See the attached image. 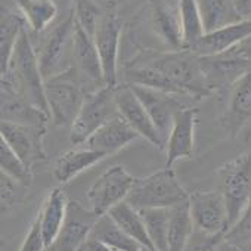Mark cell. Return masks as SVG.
I'll return each instance as SVG.
<instances>
[{"mask_svg":"<svg viewBox=\"0 0 251 251\" xmlns=\"http://www.w3.org/2000/svg\"><path fill=\"white\" fill-rule=\"evenodd\" d=\"M129 62L147 65L163 73L182 90V93L186 98L192 100H201L213 95L205 83V77L201 70L200 56L188 49H182V50L144 49Z\"/></svg>","mask_w":251,"mask_h":251,"instance_id":"cell-1","label":"cell"},{"mask_svg":"<svg viewBox=\"0 0 251 251\" xmlns=\"http://www.w3.org/2000/svg\"><path fill=\"white\" fill-rule=\"evenodd\" d=\"M2 80L9 81L31 103L50 115L45 95V78L39 67L37 52L31 43L27 28L21 33L15 45L8 73L2 75Z\"/></svg>","mask_w":251,"mask_h":251,"instance_id":"cell-2","label":"cell"},{"mask_svg":"<svg viewBox=\"0 0 251 251\" xmlns=\"http://www.w3.org/2000/svg\"><path fill=\"white\" fill-rule=\"evenodd\" d=\"M214 183L216 191L225 200L227 226L230 227L251 201V151L242 152L220 166L216 170Z\"/></svg>","mask_w":251,"mask_h":251,"instance_id":"cell-3","label":"cell"},{"mask_svg":"<svg viewBox=\"0 0 251 251\" xmlns=\"http://www.w3.org/2000/svg\"><path fill=\"white\" fill-rule=\"evenodd\" d=\"M189 200L173 169L158 170L147 177H138L126 202L133 208H172Z\"/></svg>","mask_w":251,"mask_h":251,"instance_id":"cell-4","label":"cell"},{"mask_svg":"<svg viewBox=\"0 0 251 251\" xmlns=\"http://www.w3.org/2000/svg\"><path fill=\"white\" fill-rule=\"evenodd\" d=\"M45 95L55 127L74 123L86 98V92L73 68L45 81Z\"/></svg>","mask_w":251,"mask_h":251,"instance_id":"cell-5","label":"cell"},{"mask_svg":"<svg viewBox=\"0 0 251 251\" xmlns=\"http://www.w3.org/2000/svg\"><path fill=\"white\" fill-rule=\"evenodd\" d=\"M75 17L73 9L68 17L53 27L36 49L39 67L45 81L71 68L74 49Z\"/></svg>","mask_w":251,"mask_h":251,"instance_id":"cell-6","label":"cell"},{"mask_svg":"<svg viewBox=\"0 0 251 251\" xmlns=\"http://www.w3.org/2000/svg\"><path fill=\"white\" fill-rule=\"evenodd\" d=\"M118 114L115 89L103 87L86 95L81 109L70 127V141L74 147L84 145L92 135Z\"/></svg>","mask_w":251,"mask_h":251,"instance_id":"cell-7","label":"cell"},{"mask_svg":"<svg viewBox=\"0 0 251 251\" xmlns=\"http://www.w3.org/2000/svg\"><path fill=\"white\" fill-rule=\"evenodd\" d=\"M138 177L121 166H112L105 170L87 191L90 210L98 216H105L120 202L126 201Z\"/></svg>","mask_w":251,"mask_h":251,"instance_id":"cell-8","label":"cell"},{"mask_svg":"<svg viewBox=\"0 0 251 251\" xmlns=\"http://www.w3.org/2000/svg\"><path fill=\"white\" fill-rule=\"evenodd\" d=\"M185 251H251V201L241 217L223 233L194 232Z\"/></svg>","mask_w":251,"mask_h":251,"instance_id":"cell-9","label":"cell"},{"mask_svg":"<svg viewBox=\"0 0 251 251\" xmlns=\"http://www.w3.org/2000/svg\"><path fill=\"white\" fill-rule=\"evenodd\" d=\"M71 68L74 70L86 95L106 87L100 56L98 53L95 42L89 34L84 33V30L77 23H75V33H74Z\"/></svg>","mask_w":251,"mask_h":251,"instance_id":"cell-10","label":"cell"},{"mask_svg":"<svg viewBox=\"0 0 251 251\" xmlns=\"http://www.w3.org/2000/svg\"><path fill=\"white\" fill-rule=\"evenodd\" d=\"M121 36V21L117 8L111 9L98 24L93 42L100 56L106 87L118 86V48Z\"/></svg>","mask_w":251,"mask_h":251,"instance_id":"cell-11","label":"cell"},{"mask_svg":"<svg viewBox=\"0 0 251 251\" xmlns=\"http://www.w3.org/2000/svg\"><path fill=\"white\" fill-rule=\"evenodd\" d=\"M189 211L195 232L217 235L227 230V208L219 191H197L189 194Z\"/></svg>","mask_w":251,"mask_h":251,"instance_id":"cell-12","label":"cell"},{"mask_svg":"<svg viewBox=\"0 0 251 251\" xmlns=\"http://www.w3.org/2000/svg\"><path fill=\"white\" fill-rule=\"evenodd\" d=\"M115 105L118 114L135 132H138L141 138L147 139L154 147L166 151V139L157 130L148 111L129 84H121L115 87Z\"/></svg>","mask_w":251,"mask_h":251,"instance_id":"cell-13","label":"cell"},{"mask_svg":"<svg viewBox=\"0 0 251 251\" xmlns=\"http://www.w3.org/2000/svg\"><path fill=\"white\" fill-rule=\"evenodd\" d=\"M46 130V127L0 121V138L30 169L48 158L43 148V138Z\"/></svg>","mask_w":251,"mask_h":251,"instance_id":"cell-14","label":"cell"},{"mask_svg":"<svg viewBox=\"0 0 251 251\" xmlns=\"http://www.w3.org/2000/svg\"><path fill=\"white\" fill-rule=\"evenodd\" d=\"M201 70L211 93L229 92L232 86L251 70V62L225 52L216 56H200Z\"/></svg>","mask_w":251,"mask_h":251,"instance_id":"cell-15","label":"cell"},{"mask_svg":"<svg viewBox=\"0 0 251 251\" xmlns=\"http://www.w3.org/2000/svg\"><path fill=\"white\" fill-rule=\"evenodd\" d=\"M197 120L198 108L195 106H185L176 112L166 145V167L173 169L176 161L194 157Z\"/></svg>","mask_w":251,"mask_h":251,"instance_id":"cell-16","label":"cell"},{"mask_svg":"<svg viewBox=\"0 0 251 251\" xmlns=\"http://www.w3.org/2000/svg\"><path fill=\"white\" fill-rule=\"evenodd\" d=\"M151 28L167 50L185 49L179 0H151Z\"/></svg>","mask_w":251,"mask_h":251,"instance_id":"cell-17","label":"cell"},{"mask_svg":"<svg viewBox=\"0 0 251 251\" xmlns=\"http://www.w3.org/2000/svg\"><path fill=\"white\" fill-rule=\"evenodd\" d=\"M98 219L99 217L92 210L70 200L64 227L56 241L46 251H78L89 239Z\"/></svg>","mask_w":251,"mask_h":251,"instance_id":"cell-18","label":"cell"},{"mask_svg":"<svg viewBox=\"0 0 251 251\" xmlns=\"http://www.w3.org/2000/svg\"><path fill=\"white\" fill-rule=\"evenodd\" d=\"M129 86L139 98V100L148 111L152 123L155 124L157 130L167 142L176 112L186 106L179 100L180 96L155 90L151 87H145V86H138V84H129Z\"/></svg>","mask_w":251,"mask_h":251,"instance_id":"cell-19","label":"cell"},{"mask_svg":"<svg viewBox=\"0 0 251 251\" xmlns=\"http://www.w3.org/2000/svg\"><path fill=\"white\" fill-rule=\"evenodd\" d=\"M2 95H0V114L2 121H9L24 126H36V127H48L50 115L31 103L23 96L9 81L2 80Z\"/></svg>","mask_w":251,"mask_h":251,"instance_id":"cell-20","label":"cell"},{"mask_svg":"<svg viewBox=\"0 0 251 251\" xmlns=\"http://www.w3.org/2000/svg\"><path fill=\"white\" fill-rule=\"evenodd\" d=\"M251 120V70L245 73L229 90V100L222 117L227 135L236 138Z\"/></svg>","mask_w":251,"mask_h":251,"instance_id":"cell-21","label":"cell"},{"mask_svg":"<svg viewBox=\"0 0 251 251\" xmlns=\"http://www.w3.org/2000/svg\"><path fill=\"white\" fill-rule=\"evenodd\" d=\"M138 138V132H135L130 126L124 121V118L117 114L106 124H103L99 130H96L92 138L84 144V147L103 154L105 157H111L120 152L123 148L135 142Z\"/></svg>","mask_w":251,"mask_h":251,"instance_id":"cell-22","label":"cell"},{"mask_svg":"<svg viewBox=\"0 0 251 251\" xmlns=\"http://www.w3.org/2000/svg\"><path fill=\"white\" fill-rule=\"evenodd\" d=\"M251 34V18L242 20L236 24L205 33L191 49L198 56H216L225 53L241 43Z\"/></svg>","mask_w":251,"mask_h":251,"instance_id":"cell-23","label":"cell"},{"mask_svg":"<svg viewBox=\"0 0 251 251\" xmlns=\"http://www.w3.org/2000/svg\"><path fill=\"white\" fill-rule=\"evenodd\" d=\"M68 204H70V200L67 194L61 188H53L46 195L39 210L42 233H43V239L48 248L56 241L58 235L61 233L64 227L67 213H68Z\"/></svg>","mask_w":251,"mask_h":251,"instance_id":"cell-24","label":"cell"},{"mask_svg":"<svg viewBox=\"0 0 251 251\" xmlns=\"http://www.w3.org/2000/svg\"><path fill=\"white\" fill-rule=\"evenodd\" d=\"M106 157L98 151H93L84 145L77 147L65 154H62L53 166V176L61 183H68L81 175L84 170L96 166Z\"/></svg>","mask_w":251,"mask_h":251,"instance_id":"cell-25","label":"cell"},{"mask_svg":"<svg viewBox=\"0 0 251 251\" xmlns=\"http://www.w3.org/2000/svg\"><path fill=\"white\" fill-rule=\"evenodd\" d=\"M24 17L12 9H2V18H0V73L5 75L9 68V62L15 49V45L25 30Z\"/></svg>","mask_w":251,"mask_h":251,"instance_id":"cell-26","label":"cell"},{"mask_svg":"<svg viewBox=\"0 0 251 251\" xmlns=\"http://www.w3.org/2000/svg\"><path fill=\"white\" fill-rule=\"evenodd\" d=\"M205 33L242 21L232 0H197Z\"/></svg>","mask_w":251,"mask_h":251,"instance_id":"cell-27","label":"cell"},{"mask_svg":"<svg viewBox=\"0 0 251 251\" xmlns=\"http://www.w3.org/2000/svg\"><path fill=\"white\" fill-rule=\"evenodd\" d=\"M108 216L130 238L138 241L145 248H148L151 251H157L150 239V235H148V230H147V226L144 223L141 213L136 208H133L129 202H126V201L120 202L112 210H109Z\"/></svg>","mask_w":251,"mask_h":251,"instance_id":"cell-28","label":"cell"},{"mask_svg":"<svg viewBox=\"0 0 251 251\" xmlns=\"http://www.w3.org/2000/svg\"><path fill=\"white\" fill-rule=\"evenodd\" d=\"M195 232L189 211V200L170 208L169 251H185Z\"/></svg>","mask_w":251,"mask_h":251,"instance_id":"cell-29","label":"cell"},{"mask_svg":"<svg viewBox=\"0 0 251 251\" xmlns=\"http://www.w3.org/2000/svg\"><path fill=\"white\" fill-rule=\"evenodd\" d=\"M17 8L34 34L43 33L58 15L53 0H17Z\"/></svg>","mask_w":251,"mask_h":251,"instance_id":"cell-30","label":"cell"},{"mask_svg":"<svg viewBox=\"0 0 251 251\" xmlns=\"http://www.w3.org/2000/svg\"><path fill=\"white\" fill-rule=\"evenodd\" d=\"M89 238L98 239L120 251H142L145 248L138 241L130 238L126 232H123L108 214L100 216L98 219Z\"/></svg>","mask_w":251,"mask_h":251,"instance_id":"cell-31","label":"cell"},{"mask_svg":"<svg viewBox=\"0 0 251 251\" xmlns=\"http://www.w3.org/2000/svg\"><path fill=\"white\" fill-rule=\"evenodd\" d=\"M114 8H117L114 0H73L75 23L92 39L100 20Z\"/></svg>","mask_w":251,"mask_h":251,"instance_id":"cell-32","label":"cell"},{"mask_svg":"<svg viewBox=\"0 0 251 251\" xmlns=\"http://www.w3.org/2000/svg\"><path fill=\"white\" fill-rule=\"evenodd\" d=\"M147 226L150 239L157 251H169V223L170 208L139 210Z\"/></svg>","mask_w":251,"mask_h":251,"instance_id":"cell-33","label":"cell"},{"mask_svg":"<svg viewBox=\"0 0 251 251\" xmlns=\"http://www.w3.org/2000/svg\"><path fill=\"white\" fill-rule=\"evenodd\" d=\"M179 9L183 28L185 49H191L205 34L201 15L197 6V0H179Z\"/></svg>","mask_w":251,"mask_h":251,"instance_id":"cell-34","label":"cell"},{"mask_svg":"<svg viewBox=\"0 0 251 251\" xmlns=\"http://www.w3.org/2000/svg\"><path fill=\"white\" fill-rule=\"evenodd\" d=\"M0 170H2L3 175L12 177L14 180L24 185L25 188L31 186L33 182L31 169L23 163V160L12 151V148L5 141H0Z\"/></svg>","mask_w":251,"mask_h":251,"instance_id":"cell-35","label":"cell"},{"mask_svg":"<svg viewBox=\"0 0 251 251\" xmlns=\"http://www.w3.org/2000/svg\"><path fill=\"white\" fill-rule=\"evenodd\" d=\"M27 189L28 188L14 180L12 177L3 173L0 175V205H2V211H9L11 208L23 202Z\"/></svg>","mask_w":251,"mask_h":251,"instance_id":"cell-36","label":"cell"},{"mask_svg":"<svg viewBox=\"0 0 251 251\" xmlns=\"http://www.w3.org/2000/svg\"><path fill=\"white\" fill-rule=\"evenodd\" d=\"M48 247H46V242L43 239V233H42V226H40V217H39V213L37 216L34 217L23 244H21V248L20 251H46Z\"/></svg>","mask_w":251,"mask_h":251,"instance_id":"cell-37","label":"cell"},{"mask_svg":"<svg viewBox=\"0 0 251 251\" xmlns=\"http://www.w3.org/2000/svg\"><path fill=\"white\" fill-rule=\"evenodd\" d=\"M227 52H230L232 55L239 56V58L247 59V61L251 62V34L247 39H244L241 43H238L235 48H232L230 50H227Z\"/></svg>","mask_w":251,"mask_h":251,"instance_id":"cell-38","label":"cell"},{"mask_svg":"<svg viewBox=\"0 0 251 251\" xmlns=\"http://www.w3.org/2000/svg\"><path fill=\"white\" fill-rule=\"evenodd\" d=\"M84 251H120L117 248H112L98 239H93V238H89L86 242H84Z\"/></svg>","mask_w":251,"mask_h":251,"instance_id":"cell-39","label":"cell"},{"mask_svg":"<svg viewBox=\"0 0 251 251\" xmlns=\"http://www.w3.org/2000/svg\"><path fill=\"white\" fill-rule=\"evenodd\" d=\"M242 20L251 18V0H232Z\"/></svg>","mask_w":251,"mask_h":251,"instance_id":"cell-40","label":"cell"},{"mask_svg":"<svg viewBox=\"0 0 251 251\" xmlns=\"http://www.w3.org/2000/svg\"><path fill=\"white\" fill-rule=\"evenodd\" d=\"M78 251H84V247H81V248H80Z\"/></svg>","mask_w":251,"mask_h":251,"instance_id":"cell-41","label":"cell"},{"mask_svg":"<svg viewBox=\"0 0 251 251\" xmlns=\"http://www.w3.org/2000/svg\"><path fill=\"white\" fill-rule=\"evenodd\" d=\"M142 251H151V250H148V248H144Z\"/></svg>","mask_w":251,"mask_h":251,"instance_id":"cell-42","label":"cell"}]
</instances>
